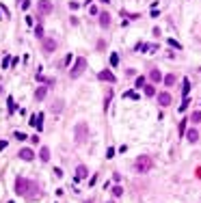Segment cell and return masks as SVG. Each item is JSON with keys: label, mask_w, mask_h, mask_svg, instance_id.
<instances>
[{"label": "cell", "mask_w": 201, "mask_h": 203, "mask_svg": "<svg viewBox=\"0 0 201 203\" xmlns=\"http://www.w3.org/2000/svg\"><path fill=\"white\" fill-rule=\"evenodd\" d=\"M9 63H11V59H9V56H4V59H2V67H4V69L9 67Z\"/></svg>", "instance_id": "d590c367"}, {"label": "cell", "mask_w": 201, "mask_h": 203, "mask_svg": "<svg viewBox=\"0 0 201 203\" xmlns=\"http://www.w3.org/2000/svg\"><path fill=\"white\" fill-rule=\"evenodd\" d=\"M190 119H193L195 123H199L201 121V113H199V110H197V113H193V115H190Z\"/></svg>", "instance_id": "1f68e13d"}, {"label": "cell", "mask_w": 201, "mask_h": 203, "mask_svg": "<svg viewBox=\"0 0 201 203\" xmlns=\"http://www.w3.org/2000/svg\"><path fill=\"white\" fill-rule=\"evenodd\" d=\"M108 203H113V201H108Z\"/></svg>", "instance_id": "b9f144b4"}, {"label": "cell", "mask_w": 201, "mask_h": 203, "mask_svg": "<svg viewBox=\"0 0 201 203\" xmlns=\"http://www.w3.org/2000/svg\"><path fill=\"white\" fill-rule=\"evenodd\" d=\"M7 104H9V115H13L15 113V102H13V97H7Z\"/></svg>", "instance_id": "7402d4cb"}, {"label": "cell", "mask_w": 201, "mask_h": 203, "mask_svg": "<svg viewBox=\"0 0 201 203\" xmlns=\"http://www.w3.org/2000/svg\"><path fill=\"white\" fill-rule=\"evenodd\" d=\"M9 203H13V201H9Z\"/></svg>", "instance_id": "60d3db41"}, {"label": "cell", "mask_w": 201, "mask_h": 203, "mask_svg": "<svg viewBox=\"0 0 201 203\" xmlns=\"http://www.w3.org/2000/svg\"><path fill=\"white\" fill-rule=\"evenodd\" d=\"M41 48H43L45 54H50V52L56 50V41H54V39H43V41H41Z\"/></svg>", "instance_id": "52a82bcc"}, {"label": "cell", "mask_w": 201, "mask_h": 203, "mask_svg": "<svg viewBox=\"0 0 201 203\" xmlns=\"http://www.w3.org/2000/svg\"><path fill=\"white\" fill-rule=\"evenodd\" d=\"M45 95H48V87H39L37 91H35V99H37V102H41Z\"/></svg>", "instance_id": "4fadbf2b"}, {"label": "cell", "mask_w": 201, "mask_h": 203, "mask_svg": "<svg viewBox=\"0 0 201 203\" xmlns=\"http://www.w3.org/2000/svg\"><path fill=\"white\" fill-rule=\"evenodd\" d=\"M149 78H151L154 82H160V80H162V73H160L158 69H151V73H149Z\"/></svg>", "instance_id": "e0dca14e"}, {"label": "cell", "mask_w": 201, "mask_h": 203, "mask_svg": "<svg viewBox=\"0 0 201 203\" xmlns=\"http://www.w3.org/2000/svg\"><path fill=\"white\" fill-rule=\"evenodd\" d=\"M188 93H190V80H184V84H182V95L188 97Z\"/></svg>", "instance_id": "ac0fdd59"}, {"label": "cell", "mask_w": 201, "mask_h": 203, "mask_svg": "<svg viewBox=\"0 0 201 203\" xmlns=\"http://www.w3.org/2000/svg\"><path fill=\"white\" fill-rule=\"evenodd\" d=\"M30 125H35V127H37V130L41 132V127H43V115H41V113H37V115L30 119Z\"/></svg>", "instance_id": "30bf717a"}, {"label": "cell", "mask_w": 201, "mask_h": 203, "mask_svg": "<svg viewBox=\"0 0 201 203\" xmlns=\"http://www.w3.org/2000/svg\"><path fill=\"white\" fill-rule=\"evenodd\" d=\"M123 97H128V99H141L136 91H125V93H123Z\"/></svg>", "instance_id": "44dd1931"}, {"label": "cell", "mask_w": 201, "mask_h": 203, "mask_svg": "<svg viewBox=\"0 0 201 203\" xmlns=\"http://www.w3.org/2000/svg\"><path fill=\"white\" fill-rule=\"evenodd\" d=\"M179 132H184V134H186V119H182V123H179Z\"/></svg>", "instance_id": "836d02e7"}, {"label": "cell", "mask_w": 201, "mask_h": 203, "mask_svg": "<svg viewBox=\"0 0 201 203\" xmlns=\"http://www.w3.org/2000/svg\"><path fill=\"white\" fill-rule=\"evenodd\" d=\"M134 87H136V89H141V87H145V78H143V76H139V78L134 80Z\"/></svg>", "instance_id": "484cf974"}, {"label": "cell", "mask_w": 201, "mask_h": 203, "mask_svg": "<svg viewBox=\"0 0 201 203\" xmlns=\"http://www.w3.org/2000/svg\"><path fill=\"white\" fill-rule=\"evenodd\" d=\"M99 26H102V28H108V26H111V13H99Z\"/></svg>", "instance_id": "8fae6325"}, {"label": "cell", "mask_w": 201, "mask_h": 203, "mask_svg": "<svg viewBox=\"0 0 201 203\" xmlns=\"http://www.w3.org/2000/svg\"><path fill=\"white\" fill-rule=\"evenodd\" d=\"M30 184H33V179H26V177H17V179H15V192H17L20 197H26V192H28Z\"/></svg>", "instance_id": "277c9868"}, {"label": "cell", "mask_w": 201, "mask_h": 203, "mask_svg": "<svg viewBox=\"0 0 201 203\" xmlns=\"http://www.w3.org/2000/svg\"><path fill=\"white\" fill-rule=\"evenodd\" d=\"M39 197H41V188H39L37 182H33L30 188H28V192H26V199H39Z\"/></svg>", "instance_id": "8992f818"}, {"label": "cell", "mask_w": 201, "mask_h": 203, "mask_svg": "<svg viewBox=\"0 0 201 203\" xmlns=\"http://www.w3.org/2000/svg\"><path fill=\"white\" fill-rule=\"evenodd\" d=\"M95 182H97V175H93V177L89 179V186H95Z\"/></svg>", "instance_id": "74e56055"}, {"label": "cell", "mask_w": 201, "mask_h": 203, "mask_svg": "<svg viewBox=\"0 0 201 203\" xmlns=\"http://www.w3.org/2000/svg\"><path fill=\"white\" fill-rule=\"evenodd\" d=\"M186 138H188L190 143H197V141H199V132H197V130H188V132H186Z\"/></svg>", "instance_id": "9a60e30c"}, {"label": "cell", "mask_w": 201, "mask_h": 203, "mask_svg": "<svg viewBox=\"0 0 201 203\" xmlns=\"http://www.w3.org/2000/svg\"><path fill=\"white\" fill-rule=\"evenodd\" d=\"M113 156H115V149H113V147H111V149H108V151H106V158H113Z\"/></svg>", "instance_id": "ab89813d"}, {"label": "cell", "mask_w": 201, "mask_h": 203, "mask_svg": "<svg viewBox=\"0 0 201 203\" xmlns=\"http://www.w3.org/2000/svg\"><path fill=\"white\" fill-rule=\"evenodd\" d=\"M97 78L102 80V82H117V78L113 76V71H108V69H102L97 73Z\"/></svg>", "instance_id": "ba28073f"}, {"label": "cell", "mask_w": 201, "mask_h": 203, "mask_svg": "<svg viewBox=\"0 0 201 203\" xmlns=\"http://www.w3.org/2000/svg\"><path fill=\"white\" fill-rule=\"evenodd\" d=\"M111 97H113V91H108V93H106V99H104V113L108 110V104H111Z\"/></svg>", "instance_id": "d4e9b609"}, {"label": "cell", "mask_w": 201, "mask_h": 203, "mask_svg": "<svg viewBox=\"0 0 201 203\" xmlns=\"http://www.w3.org/2000/svg\"><path fill=\"white\" fill-rule=\"evenodd\" d=\"M52 2L50 0H37V11L41 13V15H48V13H52Z\"/></svg>", "instance_id": "5b68a950"}, {"label": "cell", "mask_w": 201, "mask_h": 203, "mask_svg": "<svg viewBox=\"0 0 201 203\" xmlns=\"http://www.w3.org/2000/svg\"><path fill=\"white\" fill-rule=\"evenodd\" d=\"M17 156H20L22 160H26V162H30V160L35 158V151H33V149H28V147H24V149H20V151H17Z\"/></svg>", "instance_id": "9c48e42d"}, {"label": "cell", "mask_w": 201, "mask_h": 203, "mask_svg": "<svg viewBox=\"0 0 201 203\" xmlns=\"http://www.w3.org/2000/svg\"><path fill=\"white\" fill-rule=\"evenodd\" d=\"M134 169L139 171V173H147L154 169V160H151V156H139V158L134 160Z\"/></svg>", "instance_id": "6da1fadb"}, {"label": "cell", "mask_w": 201, "mask_h": 203, "mask_svg": "<svg viewBox=\"0 0 201 203\" xmlns=\"http://www.w3.org/2000/svg\"><path fill=\"white\" fill-rule=\"evenodd\" d=\"M61 108H63V102H56V104H54V108H52V110H54V113H59Z\"/></svg>", "instance_id": "e575fe53"}, {"label": "cell", "mask_w": 201, "mask_h": 203, "mask_svg": "<svg viewBox=\"0 0 201 203\" xmlns=\"http://www.w3.org/2000/svg\"><path fill=\"white\" fill-rule=\"evenodd\" d=\"M111 65H113V67L119 65V54H111Z\"/></svg>", "instance_id": "4316f807"}, {"label": "cell", "mask_w": 201, "mask_h": 203, "mask_svg": "<svg viewBox=\"0 0 201 203\" xmlns=\"http://www.w3.org/2000/svg\"><path fill=\"white\" fill-rule=\"evenodd\" d=\"M113 195H115V197H121V195H123V188H121V186H113Z\"/></svg>", "instance_id": "4dcf8cb0"}, {"label": "cell", "mask_w": 201, "mask_h": 203, "mask_svg": "<svg viewBox=\"0 0 201 203\" xmlns=\"http://www.w3.org/2000/svg\"><path fill=\"white\" fill-rule=\"evenodd\" d=\"M143 89H145V95H147V97H154V95H156V89H154L151 84H145Z\"/></svg>", "instance_id": "ffe728a7"}, {"label": "cell", "mask_w": 201, "mask_h": 203, "mask_svg": "<svg viewBox=\"0 0 201 203\" xmlns=\"http://www.w3.org/2000/svg\"><path fill=\"white\" fill-rule=\"evenodd\" d=\"M28 7H30V0H24V2H22V9L26 11V9H28Z\"/></svg>", "instance_id": "f35d334b"}, {"label": "cell", "mask_w": 201, "mask_h": 203, "mask_svg": "<svg viewBox=\"0 0 201 203\" xmlns=\"http://www.w3.org/2000/svg\"><path fill=\"white\" fill-rule=\"evenodd\" d=\"M39 158H41L43 162L50 160V149H48V147H41V149H39Z\"/></svg>", "instance_id": "2e32d148"}, {"label": "cell", "mask_w": 201, "mask_h": 203, "mask_svg": "<svg viewBox=\"0 0 201 203\" xmlns=\"http://www.w3.org/2000/svg\"><path fill=\"white\" fill-rule=\"evenodd\" d=\"M169 45H171V48H173V50H182V45H179V43H177L175 39H173V37H171V39H169Z\"/></svg>", "instance_id": "83f0119b"}, {"label": "cell", "mask_w": 201, "mask_h": 203, "mask_svg": "<svg viewBox=\"0 0 201 203\" xmlns=\"http://www.w3.org/2000/svg\"><path fill=\"white\" fill-rule=\"evenodd\" d=\"M35 37H39V39H43V28H41V26H35Z\"/></svg>", "instance_id": "f546056e"}, {"label": "cell", "mask_w": 201, "mask_h": 203, "mask_svg": "<svg viewBox=\"0 0 201 203\" xmlns=\"http://www.w3.org/2000/svg\"><path fill=\"white\" fill-rule=\"evenodd\" d=\"M158 104H160V106H169V104H171V95H169V93H160V95H158Z\"/></svg>", "instance_id": "5bb4252c"}, {"label": "cell", "mask_w": 201, "mask_h": 203, "mask_svg": "<svg viewBox=\"0 0 201 203\" xmlns=\"http://www.w3.org/2000/svg\"><path fill=\"white\" fill-rule=\"evenodd\" d=\"M74 138H76V143H85L87 138H89V125L85 123V121H80V123H76V130H74Z\"/></svg>", "instance_id": "7a4b0ae2"}, {"label": "cell", "mask_w": 201, "mask_h": 203, "mask_svg": "<svg viewBox=\"0 0 201 203\" xmlns=\"http://www.w3.org/2000/svg\"><path fill=\"white\" fill-rule=\"evenodd\" d=\"M188 102H190V97H184V99H182V104H179V110H182V113L188 108Z\"/></svg>", "instance_id": "f1b7e54d"}, {"label": "cell", "mask_w": 201, "mask_h": 203, "mask_svg": "<svg viewBox=\"0 0 201 203\" xmlns=\"http://www.w3.org/2000/svg\"><path fill=\"white\" fill-rule=\"evenodd\" d=\"M71 63H74V56H71V54H67V56L63 59V65H61V67H67V65H71Z\"/></svg>", "instance_id": "cb8c5ba5"}, {"label": "cell", "mask_w": 201, "mask_h": 203, "mask_svg": "<svg viewBox=\"0 0 201 203\" xmlns=\"http://www.w3.org/2000/svg\"><path fill=\"white\" fill-rule=\"evenodd\" d=\"M87 173H89V169L85 167V164H80V167L76 169V182H80V179H85V177H87Z\"/></svg>", "instance_id": "7c38bea8"}, {"label": "cell", "mask_w": 201, "mask_h": 203, "mask_svg": "<svg viewBox=\"0 0 201 203\" xmlns=\"http://www.w3.org/2000/svg\"><path fill=\"white\" fill-rule=\"evenodd\" d=\"M15 138L17 141H26V134L24 132H15Z\"/></svg>", "instance_id": "d6a6232c"}, {"label": "cell", "mask_w": 201, "mask_h": 203, "mask_svg": "<svg viewBox=\"0 0 201 203\" xmlns=\"http://www.w3.org/2000/svg\"><path fill=\"white\" fill-rule=\"evenodd\" d=\"M149 15H151V17H158L160 13H158V9H156V7H151V13H149Z\"/></svg>", "instance_id": "8d00e7d4"}, {"label": "cell", "mask_w": 201, "mask_h": 203, "mask_svg": "<svg viewBox=\"0 0 201 203\" xmlns=\"http://www.w3.org/2000/svg\"><path fill=\"white\" fill-rule=\"evenodd\" d=\"M164 84L173 87V84H175V76H173V73H167V76H164Z\"/></svg>", "instance_id": "d6986e66"}, {"label": "cell", "mask_w": 201, "mask_h": 203, "mask_svg": "<svg viewBox=\"0 0 201 203\" xmlns=\"http://www.w3.org/2000/svg\"><path fill=\"white\" fill-rule=\"evenodd\" d=\"M85 69H87V59H85V56H78V59L74 61V67L69 69V76H71V78H78Z\"/></svg>", "instance_id": "3957f363"}, {"label": "cell", "mask_w": 201, "mask_h": 203, "mask_svg": "<svg viewBox=\"0 0 201 203\" xmlns=\"http://www.w3.org/2000/svg\"><path fill=\"white\" fill-rule=\"evenodd\" d=\"M136 52H147V43H143V41H139L136 43V48H134Z\"/></svg>", "instance_id": "603a6c76"}]
</instances>
